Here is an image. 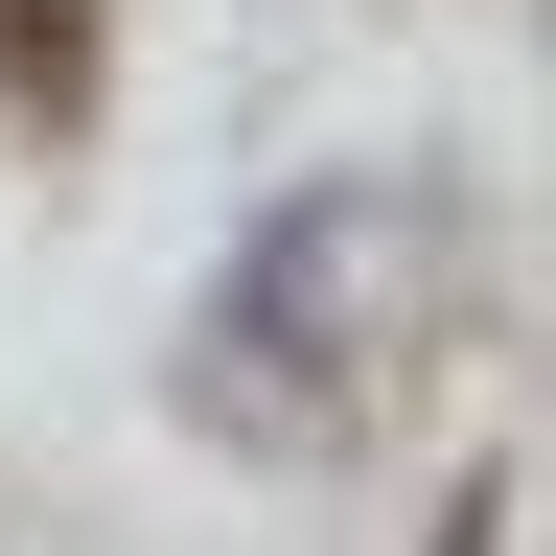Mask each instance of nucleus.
<instances>
[{"instance_id": "obj_1", "label": "nucleus", "mask_w": 556, "mask_h": 556, "mask_svg": "<svg viewBox=\"0 0 556 556\" xmlns=\"http://www.w3.org/2000/svg\"><path fill=\"white\" fill-rule=\"evenodd\" d=\"M441 556H510V510H486V486H464V510H441Z\"/></svg>"}]
</instances>
